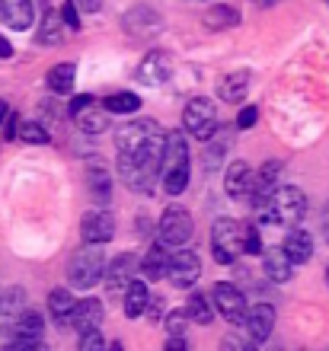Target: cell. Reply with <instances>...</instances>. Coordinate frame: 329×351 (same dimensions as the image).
Returning a JSON list of instances; mask_svg holds the SVG:
<instances>
[{"label":"cell","mask_w":329,"mask_h":351,"mask_svg":"<svg viewBox=\"0 0 329 351\" xmlns=\"http://www.w3.org/2000/svg\"><path fill=\"white\" fill-rule=\"evenodd\" d=\"M211 306L218 310L224 319H227L230 326H243L247 323V297H243V291H237L234 285H224V281H218V285L211 287Z\"/></svg>","instance_id":"9"},{"label":"cell","mask_w":329,"mask_h":351,"mask_svg":"<svg viewBox=\"0 0 329 351\" xmlns=\"http://www.w3.org/2000/svg\"><path fill=\"white\" fill-rule=\"evenodd\" d=\"M282 250L291 259V265H307L313 259V237L304 230H288L282 240Z\"/></svg>","instance_id":"19"},{"label":"cell","mask_w":329,"mask_h":351,"mask_svg":"<svg viewBox=\"0 0 329 351\" xmlns=\"http://www.w3.org/2000/svg\"><path fill=\"white\" fill-rule=\"evenodd\" d=\"M166 278H170V281H173V287H179V291H189L192 285H198V278H201V259H198V252L179 246V250L170 256Z\"/></svg>","instance_id":"10"},{"label":"cell","mask_w":329,"mask_h":351,"mask_svg":"<svg viewBox=\"0 0 329 351\" xmlns=\"http://www.w3.org/2000/svg\"><path fill=\"white\" fill-rule=\"evenodd\" d=\"M125 313L131 316V319H137V316H144V310H147V304H150V291H147V285L144 281H131L125 291Z\"/></svg>","instance_id":"27"},{"label":"cell","mask_w":329,"mask_h":351,"mask_svg":"<svg viewBox=\"0 0 329 351\" xmlns=\"http://www.w3.org/2000/svg\"><path fill=\"white\" fill-rule=\"evenodd\" d=\"M243 252H249V256H259V252H262V237H259L256 223H247V227H243Z\"/></svg>","instance_id":"34"},{"label":"cell","mask_w":329,"mask_h":351,"mask_svg":"<svg viewBox=\"0 0 329 351\" xmlns=\"http://www.w3.org/2000/svg\"><path fill=\"white\" fill-rule=\"evenodd\" d=\"M137 271L147 278V281H163L166 278V268H170V246L157 240L150 250L144 252V259H137Z\"/></svg>","instance_id":"18"},{"label":"cell","mask_w":329,"mask_h":351,"mask_svg":"<svg viewBox=\"0 0 329 351\" xmlns=\"http://www.w3.org/2000/svg\"><path fill=\"white\" fill-rule=\"evenodd\" d=\"M183 128L189 138L195 141H208L218 131V106L208 96H195L185 102L183 109Z\"/></svg>","instance_id":"6"},{"label":"cell","mask_w":329,"mask_h":351,"mask_svg":"<svg viewBox=\"0 0 329 351\" xmlns=\"http://www.w3.org/2000/svg\"><path fill=\"white\" fill-rule=\"evenodd\" d=\"M282 160H269V163H262V167L253 173V182H249V192H247V198L253 204H259V202H265L269 195L278 189V176H282Z\"/></svg>","instance_id":"14"},{"label":"cell","mask_w":329,"mask_h":351,"mask_svg":"<svg viewBox=\"0 0 329 351\" xmlns=\"http://www.w3.org/2000/svg\"><path fill=\"white\" fill-rule=\"evenodd\" d=\"M259 211V221L265 223H284V227H294L307 217V195L297 185H278L265 202L253 204Z\"/></svg>","instance_id":"2"},{"label":"cell","mask_w":329,"mask_h":351,"mask_svg":"<svg viewBox=\"0 0 329 351\" xmlns=\"http://www.w3.org/2000/svg\"><path fill=\"white\" fill-rule=\"evenodd\" d=\"M80 237H83V243L106 246V243H112V237H115V217H112L106 208L87 211L80 221Z\"/></svg>","instance_id":"11"},{"label":"cell","mask_w":329,"mask_h":351,"mask_svg":"<svg viewBox=\"0 0 329 351\" xmlns=\"http://www.w3.org/2000/svg\"><path fill=\"white\" fill-rule=\"evenodd\" d=\"M61 23L71 29H80V7H77V0H65V7H61Z\"/></svg>","instance_id":"37"},{"label":"cell","mask_w":329,"mask_h":351,"mask_svg":"<svg viewBox=\"0 0 329 351\" xmlns=\"http://www.w3.org/2000/svg\"><path fill=\"white\" fill-rule=\"evenodd\" d=\"M73 80H77V67L73 64H55L48 71V86H52V93H58V96L71 93Z\"/></svg>","instance_id":"30"},{"label":"cell","mask_w":329,"mask_h":351,"mask_svg":"<svg viewBox=\"0 0 329 351\" xmlns=\"http://www.w3.org/2000/svg\"><path fill=\"white\" fill-rule=\"evenodd\" d=\"M163 141L166 131L154 119H137L119 131V176L135 195L154 192L160 169H163Z\"/></svg>","instance_id":"1"},{"label":"cell","mask_w":329,"mask_h":351,"mask_svg":"<svg viewBox=\"0 0 329 351\" xmlns=\"http://www.w3.org/2000/svg\"><path fill=\"white\" fill-rule=\"evenodd\" d=\"M256 119H259V109H256V106H247V109H240L237 128H240V131H247V128H253V125H256Z\"/></svg>","instance_id":"38"},{"label":"cell","mask_w":329,"mask_h":351,"mask_svg":"<svg viewBox=\"0 0 329 351\" xmlns=\"http://www.w3.org/2000/svg\"><path fill=\"white\" fill-rule=\"evenodd\" d=\"M77 348H80V351H102V348H106V342H102L100 329H83V332H80V342H77Z\"/></svg>","instance_id":"35"},{"label":"cell","mask_w":329,"mask_h":351,"mask_svg":"<svg viewBox=\"0 0 329 351\" xmlns=\"http://www.w3.org/2000/svg\"><path fill=\"white\" fill-rule=\"evenodd\" d=\"M320 227H323V237H326V243H329V204H326V211H323Z\"/></svg>","instance_id":"44"},{"label":"cell","mask_w":329,"mask_h":351,"mask_svg":"<svg viewBox=\"0 0 329 351\" xmlns=\"http://www.w3.org/2000/svg\"><path fill=\"white\" fill-rule=\"evenodd\" d=\"M77 128L83 131V134H102V131L109 128V112L100 109L96 102H90V106H83L77 115Z\"/></svg>","instance_id":"25"},{"label":"cell","mask_w":329,"mask_h":351,"mask_svg":"<svg viewBox=\"0 0 329 351\" xmlns=\"http://www.w3.org/2000/svg\"><path fill=\"white\" fill-rule=\"evenodd\" d=\"M224 348H240V351H249V348H256L253 342H240L237 335H230V339H224Z\"/></svg>","instance_id":"40"},{"label":"cell","mask_w":329,"mask_h":351,"mask_svg":"<svg viewBox=\"0 0 329 351\" xmlns=\"http://www.w3.org/2000/svg\"><path fill=\"white\" fill-rule=\"evenodd\" d=\"M23 304H26V291L23 287H7L0 294V335L13 332V319L19 316Z\"/></svg>","instance_id":"20"},{"label":"cell","mask_w":329,"mask_h":351,"mask_svg":"<svg viewBox=\"0 0 329 351\" xmlns=\"http://www.w3.org/2000/svg\"><path fill=\"white\" fill-rule=\"evenodd\" d=\"M211 252L218 265H234L243 256V227L234 217H220L211 227Z\"/></svg>","instance_id":"5"},{"label":"cell","mask_w":329,"mask_h":351,"mask_svg":"<svg viewBox=\"0 0 329 351\" xmlns=\"http://www.w3.org/2000/svg\"><path fill=\"white\" fill-rule=\"evenodd\" d=\"M7 115H10V109H7V102H0V121L7 119Z\"/></svg>","instance_id":"46"},{"label":"cell","mask_w":329,"mask_h":351,"mask_svg":"<svg viewBox=\"0 0 329 351\" xmlns=\"http://www.w3.org/2000/svg\"><path fill=\"white\" fill-rule=\"evenodd\" d=\"M253 3H256V7H275L278 0H253Z\"/></svg>","instance_id":"45"},{"label":"cell","mask_w":329,"mask_h":351,"mask_svg":"<svg viewBox=\"0 0 329 351\" xmlns=\"http://www.w3.org/2000/svg\"><path fill=\"white\" fill-rule=\"evenodd\" d=\"M163 348H166V351H173V348L183 351V348H185V335H170V342H166Z\"/></svg>","instance_id":"41"},{"label":"cell","mask_w":329,"mask_h":351,"mask_svg":"<svg viewBox=\"0 0 329 351\" xmlns=\"http://www.w3.org/2000/svg\"><path fill=\"white\" fill-rule=\"evenodd\" d=\"M201 23L211 32H224V29H234L240 23V10L230 7V3H214V7H208L201 13Z\"/></svg>","instance_id":"23"},{"label":"cell","mask_w":329,"mask_h":351,"mask_svg":"<svg viewBox=\"0 0 329 351\" xmlns=\"http://www.w3.org/2000/svg\"><path fill=\"white\" fill-rule=\"evenodd\" d=\"M36 19L32 0H0V23L13 32H26Z\"/></svg>","instance_id":"15"},{"label":"cell","mask_w":329,"mask_h":351,"mask_svg":"<svg viewBox=\"0 0 329 351\" xmlns=\"http://www.w3.org/2000/svg\"><path fill=\"white\" fill-rule=\"evenodd\" d=\"M102 109L119 112V115H131V112L141 109V96H137V93H112V96L102 99Z\"/></svg>","instance_id":"31"},{"label":"cell","mask_w":329,"mask_h":351,"mask_svg":"<svg viewBox=\"0 0 329 351\" xmlns=\"http://www.w3.org/2000/svg\"><path fill=\"white\" fill-rule=\"evenodd\" d=\"M262 271L269 275V281L284 285V281H291L294 265H291V259L284 256V250H269V252H262Z\"/></svg>","instance_id":"24"},{"label":"cell","mask_w":329,"mask_h":351,"mask_svg":"<svg viewBox=\"0 0 329 351\" xmlns=\"http://www.w3.org/2000/svg\"><path fill=\"white\" fill-rule=\"evenodd\" d=\"M87 185H90V195L100 204H106L112 198V179H109V173L100 167V160H96V167L90 163V169H87Z\"/></svg>","instance_id":"28"},{"label":"cell","mask_w":329,"mask_h":351,"mask_svg":"<svg viewBox=\"0 0 329 351\" xmlns=\"http://www.w3.org/2000/svg\"><path fill=\"white\" fill-rule=\"evenodd\" d=\"M192 214L179 208V204H170L163 214H160V223H157V233H160V243H166L170 250H179V246H189L192 240Z\"/></svg>","instance_id":"7"},{"label":"cell","mask_w":329,"mask_h":351,"mask_svg":"<svg viewBox=\"0 0 329 351\" xmlns=\"http://www.w3.org/2000/svg\"><path fill=\"white\" fill-rule=\"evenodd\" d=\"M163 189L166 195H183L189 189V141H185L183 131H166L163 141Z\"/></svg>","instance_id":"3"},{"label":"cell","mask_w":329,"mask_h":351,"mask_svg":"<svg viewBox=\"0 0 329 351\" xmlns=\"http://www.w3.org/2000/svg\"><path fill=\"white\" fill-rule=\"evenodd\" d=\"M249 182H253V169H249V163L234 160V163L227 167V173H224V189H227V195L230 198H247Z\"/></svg>","instance_id":"22"},{"label":"cell","mask_w":329,"mask_h":351,"mask_svg":"<svg viewBox=\"0 0 329 351\" xmlns=\"http://www.w3.org/2000/svg\"><path fill=\"white\" fill-rule=\"evenodd\" d=\"M90 102H96V99H93V96H87V93H83V96H73L71 106H67V112H71V115H77V112H80L83 106H90Z\"/></svg>","instance_id":"39"},{"label":"cell","mask_w":329,"mask_h":351,"mask_svg":"<svg viewBox=\"0 0 329 351\" xmlns=\"http://www.w3.org/2000/svg\"><path fill=\"white\" fill-rule=\"evenodd\" d=\"M77 7H80L83 13H96V10L102 7V0H77Z\"/></svg>","instance_id":"42"},{"label":"cell","mask_w":329,"mask_h":351,"mask_svg":"<svg viewBox=\"0 0 329 351\" xmlns=\"http://www.w3.org/2000/svg\"><path fill=\"white\" fill-rule=\"evenodd\" d=\"M135 271H137V256L135 252H122V256H115L112 262H106L102 278H106L109 294H122V291L135 281Z\"/></svg>","instance_id":"13"},{"label":"cell","mask_w":329,"mask_h":351,"mask_svg":"<svg viewBox=\"0 0 329 351\" xmlns=\"http://www.w3.org/2000/svg\"><path fill=\"white\" fill-rule=\"evenodd\" d=\"M16 138H23L26 144H48V128H42L38 121H23L16 128Z\"/></svg>","instance_id":"33"},{"label":"cell","mask_w":329,"mask_h":351,"mask_svg":"<svg viewBox=\"0 0 329 351\" xmlns=\"http://www.w3.org/2000/svg\"><path fill=\"white\" fill-rule=\"evenodd\" d=\"M102 304L96 300V297H83V300H73L71 313H67V323L77 329V332H83V329H100L102 323Z\"/></svg>","instance_id":"17"},{"label":"cell","mask_w":329,"mask_h":351,"mask_svg":"<svg viewBox=\"0 0 329 351\" xmlns=\"http://www.w3.org/2000/svg\"><path fill=\"white\" fill-rule=\"evenodd\" d=\"M13 342L7 345V351H29L42 348V335H45V319L36 310H19V316L13 319Z\"/></svg>","instance_id":"8"},{"label":"cell","mask_w":329,"mask_h":351,"mask_svg":"<svg viewBox=\"0 0 329 351\" xmlns=\"http://www.w3.org/2000/svg\"><path fill=\"white\" fill-rule=\"evenodd\" d=\"M135 77L144 86H163L173 77V55H166V51H147L144 61L137 64Z\"/></svg>","instance_id":"12"},{"label":"cell","mask_w":329,"mask_h":351,"mask_svg":"<svg viewBox=\"0 0 329 351\" xmlns=\"http://www.w3.org/2000/svg\"><path fill=\"white\" fill-rule=\"evenodd\" d=\"M185 323H189V313H185V310H173V313H166V332L170 335H183Z\"/></svg>","instance_id":"36"},{"label":"cell","mask_w":329,"mask_h":351,"mask_svg":"<svg viewBox=\"0 0 329 351\" xmlns=\"http://www.w3.org/2000/svg\"><path fill=\"white\" fill-rule=\"evenodd\" d=\"M61 42H65L61 13L45 3V10H42V26H38V45H61Z\"/></svg>","instance_id":"26"},{"label":"cell","mask_w":329,"mask_h":351,"mask_svg":"<svg viewBox=\"0 0 329 351\" xmlns=\"http://www.w3.org/2000/svg\"><path fill=\"white\" fill-rule=\"evenodd\" d=\"M247 332L253 339V345H262L269 342V335L275 332V306L269 304H256L247 310Z\"/></svg>","instance_id":"16"},{"label":"cell","mask_w":329,"mask_h":351,"mask_svg":"<svg viewBox=\"0 0 329 351\" xmlns=\"http://www.w3.org/2000/svg\"><path fill=\"white\" fill-rule=\"evenodd\" d=\"M249 84H253V77L249 71H234V74H224L218 80V96L224 102H243L249 93Z\"/></svg>","instance_id":"21"},{"label":"cell","mask_w":329,"mask_h":351,"mask_svg":"<svg viewBox=\"0 0 329 351\" xmlns=\"http://www.w3.org/2000/svg\"><path fill=\"white\" fill-rule=\"evenodd\" d=\"M71 306H73V294L67 291V287H55V291L48 294V313L55 316L58 323H67Z\"/></svg>","instance_id":"32"},{"label":"cell","mask_w":329,"mask_h":351,"mask_svg":"<svg viewBox=\"0 0 329 351\" xmlns=\"http://www.w3.org/2000/svg\"><path fill=\"white\" fill-rule=\"evenodd\" d=\"M326 285H329V265H326Z\"/></svg>","instance_id":"47"},{"label":"cell","mask_w":329,"mask_h":351,"mask_svg":"<svg viewBox=\"0 0 329 351\" xmlns=\"http://www.w3.org/2000/svg\"><path fill=\"white\" fill-rule=\"evenodd\" d=\"M185 313H189V319L198 326H211L214 323V310H211V300L205 294H198V291H192L189 294V300H185Z\"/></svg>","instance_id":"29"},{"label":"cell","mask_w":329,"mask_h":351,"mask_svg":"<svg viewBox=\"0 0 329 351\" xmlns=\"http://www.w3.org/2000/svg\"><path fill=\"white\" fill-rule=\"evenodd\" d=\"M102 271H106V256H102V246H96V243H83L67 262V281L77 291L96 287L102 281Z\"/></svg>","instance_id":"4"},{"label":"cell","mask_w":329,"mask_h":351,"mask_svg":"<svg viewBox=\"0 0 329 351\" xmlns=\"http://www.w3.org/2000/svg\"><path fill=\"white\" fill-rule=\"evenodd\" d=\"M0 58H13V45L3 36H0Z\"/></svg>","instance_id":"43"}]
</instances>
